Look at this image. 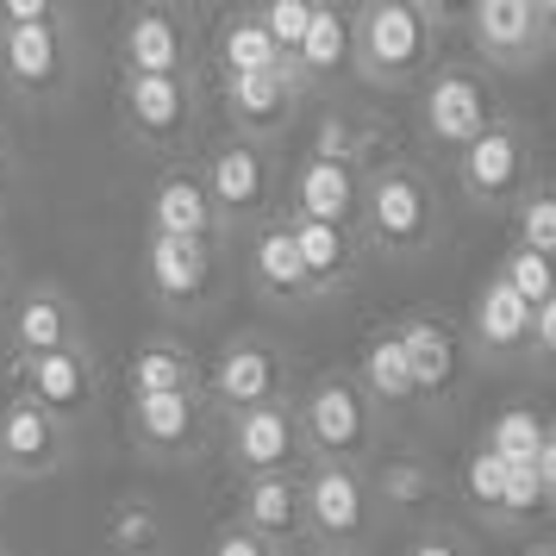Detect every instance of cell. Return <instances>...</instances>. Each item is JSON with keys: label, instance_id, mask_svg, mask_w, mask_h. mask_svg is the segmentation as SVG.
Here are the masks:
<instances>
[{"label": "cell", "instance_id": "16", "mask_svg": "<svg viewBox=\"0 0 556 556\" xmlns=\"http://www.w3.org/2000/svg\"><path fill=\"white\" fill-rule=\"evenodd\" d=\"M213 406L201 401V388L194 394H151V401H126V444L144 463H194L206 451V438H213Z\"/></svg>", "mask_w": 556, "mask_h": 556}, {"label": "cell", "instance_id": "11", "mask_svg": "<svg viewBox=\"0 0 556 556\" xmlns=\"http://www.w3.org/2000/svg\"><path fill=\"white\" fill-rule=\"evenodd\" d=\"M7 376H13L20 401L45 406L70 431L101 406V388H106V369H101V356L88 351V338L63 344V351H45V356H20V363H7Z\"/></svg>", "mask_w": 556, "mask_h": 556}, {"label": "cell", "instance_id": "18", "mask_svg": "<svg viewBox=\"0 0 556 556\" xmlns=\"http://www.w3.org/2000/svg\"><path fill=\"white\" fill-rule=\"evenodd\" d=\"M231 526L251 531L256 544H269L276 556L306 551V501L301 476H256L231 488Z\"/></svg>", "mask_w": 556, "mask_h": 556}, {"label": "cell", "instance_id": "7", "mask_svg": "<svg viewBox=\"0 0 556 556\" xmlns=\"http://www.w3.org/2000/svg\"><path fill=\"white\" fill-rule=\"evenodd\" d=\"M76 20L70 13H51L45 26H20L0 31V81L7 94L31 113L45 106H63L70 88H76Z\"/></svg>", "mask_w": 556, "mask_h": 556}, {"label": "cell", "instance_id": "23", "mask_svg": "<svg viewBox=\"0 0 556 556\" xmlns=\"http://www.w3.org/2000/svg\"><path fill=\"white\" fill-rule=\"evenodd\" d=\"M281 226L294 238V256H301V276L313 301H331V294H344L363 276L369 251H363V238L351 226H319V219H288V213H281Z\"/></svg>", "mask_w": 556, "mask_h": 556}, {"label": "cell", "instance_id": "22", "mask_svg": "<svg viewBox=\"0 0 556 556\" xmlns=\"http://www.w3.org/2000/svg\"><path fill=\"white\" fill-rule=\"evenodd\" d=\"M394 338H401L406 369H413V401H444L469 369V351H463L456 326L438 319V313H401Z\"/></svg>", "mask_w": 556, "mask_h": 556}, {"label": "cell", "instance_id": "8", "mask_svg": "<svg viewBox=\"0 0 556 556\" xmlns=\"http://www.w3.org/2000/svg\"><path fill=\"white\" fill-rule=\"evenodd\" d=\"M288 388H294V356L281 351L276 338H256V331L226 338L213 351V363H201V401L213 406V419L288 401Z\"/></svg>", "mask_w": 556, "mask_h": 556}, {"label": "cell", "instance_id": "27", "mask_svg": "<svg viewBox=\"0 0 556 556\" xmlns=\"http://www.w3.org/2000/svg\"><path fill=\"white\" fill-rule=\"evenodd\" d=\"M356 201H363V176L338 169V163H326V156H301L294 176H288V201H276V213L356 231Z\"/></svg>", "mask_w": 556, "mask_h": 556}, {"label": "cell", "instance_id": "45", "mask_svg": "<svg viewBox=\"0 0 556 556\" xmlns=\"http://www.w3.org/2000/svg\"><path fill=\"white\" fill-rule=\"evenodd\" d=\"M7 281H13V251H7V238H0V301H7Z\"/></svg>", "mask_w": 556, "mask_h": 556}, {"label": "cell", "instance_id": "47", "mask_svg": "<svg viewBox=\"0 0 556 556\" xmlns=\"http://www.w3.org/2000/svg\"><path fill=\"white\" fill-rule=\"evenodd\" d=\"M301 556H344V551H319V544H306V551Z\"/></svg>", "mask_w": 556, "mask_h": 556}, {"label": "cell", "instance_id": "29", "mask_svg": "<svg viewBox=\"0 0 556 556\" xmlns=\"http://www.w3.org/2000/svg\"><path fill=\"white\" fill-rule=\"evenodd\" d=\"M301 88H338V81L351 76V7H338V0H313V20H306V38L294 63H288Z\"/></svg>", "mask_w": 556, "mask_h": 556}, {"label": "cell", "instance_id": "37", "mask_svg": "<svg viewBox=\"0 0 556 556\" xmlns=\"http://www.w3.org/2000/svg\"><path fill=\"white\" fill-rule=\"evenodd\" d=\"M463 501L476 506L481 519H488V513H494V506H501V488H506V463L494 451H481V444H469V456H463Z\"/></svg>", "mask_w": 556, "mask_h": 556}, {"label": "cell", "instance_id": "32", "mask_svg": "<svg viewBox=\"0 0 556 556\" xmlns=\"http://www.w3.org/2000/svg\"><path fill=\"white\" fill-rule=\"evenodd\" d=\"M351 381L363 388V401L376 406V413L381 406H413V369H406V351H401V338H394V326H376L363 338Z\"/></svg>", "mask_w": 556, "mask_h": 556}, {"label": "cell", "instance_id": "38", "mask_svg": "<svg viewBox=\"0 0 556 556\" xmlns=\"http://www.w3.org/2000/svg\"><path fill=\"white\" fill-rule=\"evenodd\" d=\"M494 276H501L526 306L556 301V288H551V263H544V256H531V251H519V244H513V251H506L501 263H494Z\"/></svg>", "mask_w": 556, "mask_h": 556}, {"label": "cell", "instance_id": "25", "mask_svg": "<svg viewBox=\"0 0 556 556\" xmlns=\"http://www.w3.org/2000/svg\"><path fill=\"white\" fill-rule=\"evenodd\" d=\"M526 331H531V306L506 288L501 276H488L469 301V319H463V351L481 356V363H513L526 356Z\"/></svg>", "mask_w": 556, "mask_h": 556}, {"label": "cell", "instance_id": "28", "mask_svg": "<svg viewBox=\"0 0 556 556\" xmlns=\"http://www.w3.org/2000/svg\"><path fill=\"white\" fill-rule=\"evenodd\" d=\"M201 388V356L181 338H144L138 351L119 363V394L126 401H151V394H194Z\"/></svg>", "mask_w": 556, "mask_h": 556}, {"label": "cell", "instance_id": "42", "mask_svg": "<svg viewBox=\"0 0 556 556\" xmlns=\"http://www.w3.org/2000/svg\"><path fill=\"white\" fill-rule=\"evenodd\" d=\"M206 556H276V551H269V544H256L251 531H238V526L226 519V526L206 538Z\"/></svg>", "mask_w": 556, "mask_h": 556}, {"label": "cell", "instance_id": "4", "mask_svg": "<svg viewBox=\"0 0 556 556\" xmlns=\"http://www.w3.org/2000/svg\"><path fill=\"white\" fill-rule=\"evenodd\" d=\"M294 426H301L306 463H351V469H369L381 438L376 406L363 401L351 369H319L306 381L301 401H294Z\"/></svg>", "mask_w": 556, "mask_h": 556}, {"label": "cell", "instance_id": "12", "mask_svg": "<svg viewBox=\"0 0 556 556\" xmlns=\"http://www.w3.org/2000/svg\"><path fill=\"white\" fill-rule=\"evenodd\" d=\"M194 169H201V188H206V201H213L219 231H244V226L256 231L276 213V169H269V151H256L244 138H219Z\"/></svg>", "mask_w": 556, "mask_h": 556}, {"label": "cell", "instance_id": "21", "mask_svg": "<svg viewBox=\"0 0 556 556\" xmlns=\"http://www.w3.org/2000/svg\"><path fill=\"white\" fill-rule=\"evenodd\" d=\"M144 294L163 313H201L213 294V244H188V238H144Z\"/></svg>", "mask_w": 556, "mask_h": 556}, {"label": "cell", "instance_id": "40", "mask_svg": "<svg viewBox=\"0 0 556 556\" xmlns=\"http://www.w3.org/2000/svg\"><path fill=\"white\" fill-rule=\"evenodd\" d=\"M406 556H476V544H469V531H456V526H426L406 544Z\"/></svg>", "mask_w": 556, "mask_h": 556}, {"label": "cell", "instance_id": "34", "mask_svg": "<svg viewBox=\"0 0 556 556\" xmlns=\"http://www.w3.org/2000/svg\"><path fill=\"white\" fill-rule=\"evenodd\" d=\"M551 501H556V476H544V469H506L501 506L488 513V526H501V531L544 526L551 519Z\"/></svg>", "mask_w": 556, "mask_h": 556}, {"label": "cell", "instance_id": "20", "mask_svg": "<svg viewBox=\"0 0 556 556\" xmlns=\"http://www.w3.org/2000/svg\"><path fill=\"white\" fill-rule=\"evenodd\" d=\"M63 344H81V306L70 288L56 281H31L7 301V351L13 363L20 356H45V351H63Z\"/></svg>", "mask_w": 556, "mask_h": 556}, {"label": "cell", "instance_id": "9", "mask_svg": "<svg viewBox=\"0 0 556 556\" xmlns=\"http://www.w3.org/2000/svg\"><path fill=\"white\" fill-rule=\"evenodd\" d=\"M113 63L119 76H201V31L194 13L176 0L126 7L113 26Z\"/></svg>", "mask_w": 556, "mask_h": 556}, {"label": "cell", "instance_id": "14", "mask_svg": "<svg viewBox=\"0 0 556 556\" xmlns=\"http://www.w3.org/2000/svg\"><path fill=\"white\" fill-rule=\"evenodd\" d=\"M206 94L219 101L231 138H244V144H256V151H269L276 138H288L294 119L306 113V101H313L294 70H263V76L206 81Z\"/></svg>", "mask_w": 556, "mask_h": 556}, {"label": "cell", "instance_id": "36", "mask_svg": "<svg viewBox=\"0 0 556 556\" xmlns=\"http://www.w3.org/2000/svg\"><path fill=\"white\" fill-rule=\"evenodd\" d=\"M513 244L551 263V251H556V188L551 181H531L526 194L513 201Z\"/></svg>", "mask_w": 556, "mask_h": 556}, {"label": "cell", "instance_id": "31", "mask_svg": "<svg viewBox=\"0 0 556 556\" xmlns=\"http://www.w3.org/2000/svg\"><path fill=\"white\" fill-rule=\"evenodd\" d=\"M476 444L481 451H494L506 469H544V476H556V431H551V419L531 413V406H506V413H494Z\"/></svg>", "mask_w": 556, "mask_h": 556}, {"label": "cell", "instance_id": "1", "mask_svg": "<svg viewBox=\"0 0 556 556\" xmlns=\"http://www.w3.org/2000/svg\"><path fill=\"white\" fill-rule=\"evenodd\" d=\"M444 63V13L431 0H369L351 7V76L369 88H419Z\"/></svg>", "mask_w": 556, "mask_h": 556}, {"label": "cell", "instance_id": "44", "mask_svg": "<svg viewBox=\"0 0 556 556\" xmlns=\"http://www.w3.org/2000/svg\"><path fill=\"white\" fill-rule=\"evenodd\" d=\"M7 188H13V144H7V131H0V201H7Z\"/></svg>", "mask_w": 556, "mask_h": 556}, {"label": "cell", "instance_id": "19", "mask_svg": "<svg viewBox=\"0 0 556 556\" xmlns=\"http://www.w3.org/2000/svg\"><path fill=\"white\" fill-rule=\"evenodd\" d=\"M144 238H188V244H219L226 238L219 219H213V201H206V188H201V169L188 156L156 169L151 194H144Z\"/></svg>", "mask_w": 556, "mask_h": 556}, {"label": "cell", "instance_id": "46", "mask_svg": "<svg viewBox=\"0 0 556 556\" xmlns=\"http://www.w3.org/2000/svg\"><path fill=\"white\" fill-rule=\"evenodd\" d=\"M519 556H551V544H526V551H519Z\"/></svg>", "mask_w": 556, "mask_h": 556}, {"label": "cell", "instance_id": "48", "mask_svg": "<svg viewBox=\"0 0 556 556\" xmlns=\"http://www.w3.org/2000/svg\"><path fill=\"white\" fill-rule=\"evenodd\" d=\"M0 494H7V481H0Z\"/></svg>", "mask_w": 556, "mask_h": 556}, {"label": "cell", "instance_id": "13", "mask_svg": "<svg viewBox=\"0 0 556 556\" xmlns=\"http://www.w3.org/2000/svg\"><path fill=\"white\" fill-rule=\"evenodd\" d=\"M301 501H306V544L351 556L376 531V501L369 481L351 463H306L301 469Z\"/></svg>", "mask_w": 556, "mask_h": 556}, {"label": "cell", "instance_id": "24", "mask_svg": "<svg viewBox=\"0 0 556 556\" xmlns=\"http://www.w3.org/2000/svg\"><path fill=\"white\" fill-rule=\"evenodd\" d=\"M306 156H326L351 176H376L381 163H394V131L381 126L376 113H356V106H326L313 119V138H306Z\"/></svg>", "mask_w": 556, "mask_h": 556}, {"label": "cell", "instance_id": "26", "mask_svg": "<svg viewBox=\"0 0 556 556\" xmlns=\"http://www.w3.org/2000/svg\"><path fill=\"white\" fill-rule=\"evenodd\" d=\"M263 70H288L269 45V31L256 20V7H226L201 45V81H231V76H263Z\"/></svg>", "mask_w": 556, "mask_h": 556}, {"label": "cell", "instance_id": "10", "mask_svg": "<svg viewBox=\"0 0 556 556\" xmlns=\"http://www.w3.org/2000/svg\"><path fill=\"white\" fill-rule=\"evenodd\" d=\"M469 51L481 56V70H538L551 56V38H556V7L551 0H476L469 7Z\"/></svg>", "mask_w": 556, "mask_h": 556}, {"label": "cell", "instance_id": "3", "mask_svg": "<svg viewBox=\"0 0 556 556\" xmlns=\"http://www.w3.org/2000/svg\"><path fill=\"white\" fill-rule=\"evenodd\" d=\"M113 119H119L126 144L176 163L206 119V81L201 76H119L113 81Z\"/></svg>", "mask_w": 556, "mask_h": 556}, {"label": "cell", "instance_id": "15", "mask_svg": "<svg viewBox=\"0 0 556 556\" xmlns=\"http://www.w3.org/2000/svg\"><path fill=\"white\" fill-rule=\"evenodd\" d=\"M219 456L231 463L238 481L301 476L306 444H301V426H294V401H269V406H251V413L219 419Z\"/></svg>", "mask_w": 556, "mask_h": 556}, {"label": "cell", "instance_id": "6", "mask_svg": "<svg viewBox=\"0 0 556 556\" xmlns=\"http://www.w3.org/2000/svg\"><path fill=\"white\" fill-rule=\"evenodd\" d=\"M531 181H538V138L519 113H501L469 151H456V201L469 213H513Z\"/></svg>", "mask_w": 556, "mask_h": 556}, {"label": "cell", "instance_id": "17", "mask_svg": "<svg viewBox=\"0 0 556 556\" xmlns=\"http://www.w3.org/2000/svg\"><path fill=\"white\" fill-rule=\"evenodd\" d=\"M70 438L76 431L51 419L45 406L7 394L0 401V481H45L70 463Z\"/></svg>", "mask_w": 556, "mask_h": 556}, {"label": "cell", "instance_id": "39", "mask_svg": "<svg viewBox=\"0 0 556 556\" xmlns=\"http://www.w3.org/2000/svg\"><path fill=\"white\" fill-rule=\"evenodd\" d=\"M256 20H263L281 63H294V51L306 38V20H313V0H269V7H256Z\"/></svg>", "mask_w": 556, "mask_h": 556}, {"label": "cell", "instance_id": "2", "mask_svg": "<svg viewBox=\"0 0 556 556\" xmlns=\"http://www.w3.org/2000/svg\"><path fill=\"white\" fill-rule=\"evenodd\" d=\"M438 231H444V194H438L426 163L394 156L376 176H363V201H356L363 251L388 256V263H413L438 244Z\"/></svg>", "mask_w": 556, "mask_h": 556}, {"label": "cell", "instance_id": "30", "mask_svg": "<svg viewBox=\"0 0 556 556\" xmlns=\"http://www.w3.org/2000/svg\"><path fill=\"white\" fill-rule=\"evenodd\" d=\"M244 276H251L256 301L269 306H306V276H301V256H294V238L281 226V213H269L263 226L251 231V256H244Z\"/></svg>", "mask_w": 556, "mask_h": 556}, {"label": "cell", "instance_id": "41", "mask_svg": "<svg viewBox=\"0 0 556 556\" xmlns=\"http://www.w3.org/2000/svg\"><path fill=\"white\" fill-rule=\"evenodd\" d=\"M556 351V301L531 306V331H526V363H551Z\"/></svg>", "mask_w": 556, "mask_h": 556}, {"label": "cell", "instance_id": "35", "mask_svg": "<svg viewBox=\"0 0 556 556\" xmlns=\"http://www.w3.org/2000/svg\"><path fill=\"white\" fill-rule=\"evenodd\" d=\"M106 551L113 556H144L163 544V513H156L144 494H126V501H113L106 506Z\"/></svg>", "mask_w": 556, "mask_h": 556}, {"label": "cell", "instance_id": "43", "mask_svg": "<svg viewBox=\"0 0 556 556\" xmlns=\"http://www.w3.org/2000/svg\"><path fill=\"white\" fill-rule=\"evenodd\" d=\"M51 13H63V7H51V0H7V7H0V31H20V26H45Z\"/></svg>", "mask_w": 556, "mask_h": 556}, {"label": "cell", "instance_id": "33", "mask_svg": "<svg viewBox=\"0 0 556 556\" xmlns=\"http://www.w3.org/2000/svg\"><path fill=\"white\" fill-rule=\"evenodd\" d=\"M363 481H369V501L376 506H431L438 494H444V481H438V469H431L426 456H381L376 469H363Z\"/></svg>", "mask_w": 556, "mask_h": 556}, {"label": "cell", "instance_id": "5", "mask_svg": "<svg viewBox=\"0 0 556 556\" xmlns=\"http://www.w3.org/2000/svg\"><path fill=\"white\" fill-rule=\"evenodd\" d=\"M506 106L494 94V76L481 63H438L419 88H413V119H419V138L431 151H469L481 131L501 119Z\"/></svg>", "mask_w": 556, "mask_h": 556}]
</instances>
